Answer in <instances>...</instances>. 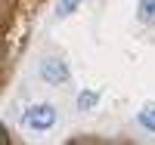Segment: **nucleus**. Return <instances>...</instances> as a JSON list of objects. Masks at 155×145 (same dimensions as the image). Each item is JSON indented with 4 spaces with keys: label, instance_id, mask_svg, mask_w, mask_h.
Segmentation results:
<instances>
[{
    "label": "nucleus",
    "instance_id": "f257e3e1",
    "mask_svg": "<svg viewBox=\"0 0 155 145\" xmlns=\"http://www.w3.org/2000/svg\"><path fill=\"white\" fill-rule=\"evenodd\" d=\"M56 108H53V105H31V108L28 111H25V117H22V121H25V127H28V130H34V133H47V130H53L56 127Z\"/></svg>",
    "mask_w": 155,
    "mask_h": 145
},
{
    "label": "nucleus",
    "instance_id": "f03ea898",
    "mask_svg": "<svg viewBox=\"0 0 155 145\" xmlns=\"http://www.w3.org/2000/svg\"><path fill=\"white\" fill-rule=\"evenodd\" d=\"M37 71H41V77H44L50 87H62V84H68V77H71L68 65L62 62V59H44Z\"/></svg>",
    "mask_w": 155,
    "mask_h": 145
},
{
    "label": "nucleus",
    "instance_id": "7ed1b4c3",
    "mask_svg": "<svg viewBox=\"0 0 155 145\" xmlns=\"http://www.w3.org/2000/svg\"><path fill=\"white\" fill-rule=\"evenodd\" d=\"M137 19L143 22V25H155V0H140Z\"/></svg>",
    "mask_w": 155,
    "mask_h": 145
},
{
    "label": "nucleus",
    "instance_id": "20e7f679",
    "mask_svg": "<svg viewBox=\"0 0 155 145\" xmlns=\"http://www.w3.org/2000/svg\"><path fill=\"white\" fill-rule=\"evenodd\" d=\"M137 121H140V127H146L149 133H155V105H146V108L137 114Z\"/></svg>",
    "mask_w": 155,
    "mask_h": 145
},
{
    "label": "nucleus",
    "instance_id": "39448f33",
    "mask_svg": "<svg viewBox=\"0 0 155 145\" xmlns=\"http://www.w3.org/2000/svg\"><path fill=\"white\" fill-rule=\"evenodd\" d=\"M96 102H99V93L84 90V93L78 96V108H81V111H90V108H96Z\"/></svg>",
    "mask_w": 155,
    "mask_h": 145
},
{
    "label": "nucleus",
    "instance_id": "423d86ee",
    "mask_svg": "<svg viewBox=\"0 0 155 145\" xmlns=\"http://www.w3.org/2000/svg\"><path fill=\"white\" fill-rule=\"evenodd\" d=\"M78 3H81V0H59V3H56V16H59V19L71 16V12L78 9Z\"/></svg>",
    "mask_w": 155,
    "mask_h": 145
},
{
    "label": "nucleus",
    "instance_id": "0eeeda50",
    "mask_svg": "<svg viewBox=\"0 0 155 145\" xmlns=\"http://www.w3.org/2000/svg\"><path fill=\"white\" fill-rule=\"evenodd\" d=\"M0 145H9V130L0 124Z\"/></svg>",
    "mask_w": 155,
    "mask_h": 145
},
{
    "label": "nucleus",
    "instance_id": "6e6552de",
    "mask_svg": "<svg viewBox=\"0 0 155 145\" xmlns=\"http://www.w3.org/2000/svg\"><path fill=\"white\" fill-rule=\"evenodd\" d=\"M0 59H3V46H0Z\"/></svg>",
    "mask_w": 155,
    "mask_h": 145
}]
</instances>
